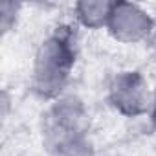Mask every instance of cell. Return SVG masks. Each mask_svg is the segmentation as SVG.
<instances>
[{
	"label": "cell",
	"mask_w": 156,
	"mask_h": 156,
	"mask_svg": "<svg viewBox=\"0 0 156 156\" xmlns=\"http://www.w3.org/2000/svg\"><path fill=\"white\" fill-rule=\"evenodd\" d=\"M79 57V39L70 24L51 30L39 44L31 68V90L42 101L64 96L72 72Z\"/></svg>",
	"instance_id": "1"
},
{
	"label": "cell",
	"mask_w": 156,
	"mask_h": 156,
	"mask_svg": "<svg viewBox=\"0 0 156 156\" xmlns=\"http://www.w3.org/2000/svg\"><path fill=\"white\" fill-rule=\"evenodd\" d=\"M20 9L22 6L20 4H15V2H2L0 6V28H2V35H8L9 31H13L19 24V19H20Z\"/></svg>",
	"instance_id": "7"
},
{
	"label": "cell",
	"mask_w": 156,
	"mask_h": 156,
	"mask_svg": "<svg viewBox=\"0 0 156 156\" xmlns=\"http://www.w3.org/2000/svg\"><path fill=\"white\" fill-rule=\"evenodd\" d=\"M107 31L123 44H140L154 31V19L134 2H114Z\"/></svg>",
	"instance_id": "4"
},
{
	"label": "cell",
	"mask_w": 156,
	"mask_h": 156,
	"mask_svg": "<svg viewBox=\"0 0 156 156\" xmlns=\"http://www.w3.org/2000/svg\"><path fill=\"white\" fill-rule=\"evenodd\" d=\"M90 114L85 101L77 96L64 94L51 101L42 114L41 132L46 151L88 136Z\"/></svg>",
	"instance_id": "2"
},
{
	"label": "cell",
	"mask_w": 156,
	"mask_h": 156,
	"mask_svg": "<svg viewBox=\"0 0 156 156\" xmlns=\"http://www.w3.org/2000/svg\"><path fill=\"white\" fill-rule=\"evenodd\" d=\"M114 2L108 0H81L73 6V15L79 26L87 30H107Z\"/></svg>",
	"instance_id": "5"
},
{
	"label": "cell",
	"mask_w": 156,
	"mask_h": 156,
	"mask_svg": "<svg viewBox=\"0 0 156 156\" xmlns=\"http://www.w3.org/2000/svg\"><path fill=\"white\" fill-rule=\"evenodd\" d=\"M108 105L125 118H140L149 116L152 88L149 81L138 70H123L118 72L107 88Z\"/></svg>",
	"instance_id": "3"
},
{
	"label": "cell",
	"mask_w": 156,
	"mask_h": 156,
	"mask_svg": "<svg viewBox=\"0 0 156 156\" xmlns=\"http://www.w3.org/2000/svg\"><path fill=\"white\" fill-rule=\"evenodd\" d=\"M46 152H48V156H96L94 143L88 136L62 143V145H57Z\"/></svg>",
	"instance_id": "6"
},
{
	"label": "cell",
	"mask_w": 156,
	"mask_h": 156,
	"mask_svg": "<svg viewBox=\"0 0 156 156\" xmlns=\"http://www.w3.org/2000/svg\"><path fill=\"white\" fill-rule=\"evenodd\" d=\"M149 118H151L152 125L156 127V87L152 88V101H151V110H149Z\"/></svg>",
	"instance_id": "8"
}]
</instances>
